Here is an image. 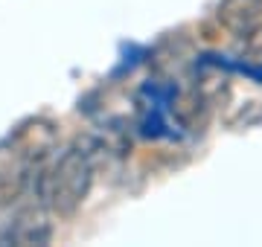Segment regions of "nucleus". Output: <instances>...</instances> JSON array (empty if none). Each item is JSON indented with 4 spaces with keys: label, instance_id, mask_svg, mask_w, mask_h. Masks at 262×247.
<instances>
[{
    "label": "nucleus",
    "instance_id": "f257e3e1",
    "mask_svg": "<svg viewBox=\"0 0 262 247\" xmlns=\"http://www.w3.org/2000/svg\"><path fill=\"white\" fill-rule=\"evenodd\" d=\"M94 171V160L79 145L64 149L56 157V163L47 169L38 163V198L50 209V215H56L61 221L73 218L91 195Z\"/></svg>",
    "mask_w": 262,
    "mask_h": 247
},
{
    "label": "nucleus",
    "instance_id": "f03ea898",
    "mask_svg": "<svg viewBox=\"0 0 262 247\" xmlns=\"http://www.w3.org/2000/svg\"><path fill=\"white\" fill-rule=\"evenodd\" d=\"M53 238V224H50V209L44 204H27L9 218L6 230L0 233V244H50Z\"/></svg>",
    "mask_w": 262,
    "mask_h": 247
},
{
    "label": "nucleus",
    "instance_id": "7ed1b4c3",
    "mask_svg": "<svg viewBox=\"0 0 262 247\" xmlns=\"http://www.w3.org/2000/svg\"><path fill=\"white\" fill-rule=\"evenodd\" d=\"M219 27L236 38H248L262 27V0H222L215 6Z\"/></svg>",
    "mask_w": 262,
    "mask_h": 247
},
{
    "label": "nucleus",
    "instance_id": "20e7f679",
    "mask_svg": "<svg viewBox=\"0 0 262 247\" xmlns=\"http://www.w3.org/2000/svg\"><path fill=\"white\" fill-rule=\"evenodd\" d=\"M230 125L233 128H259L262 125V102H245L239 111H236V116L230 119Z\"/></svg>",
    "mask_w": 262,
    "mask_h": 247
}]
</instances>
